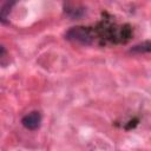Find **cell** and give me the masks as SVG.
<instances>
[{
	"label": "cell",
	"instance_id": "obj_2",
	"mask_svg": "<svg viewBox=\"0 0 151 151\" xmlns=\"http://www.w3.org/2000/svg\"><path fill=\"white\" fill-rule=\"evenodd\" d=\"M22 125L28 129V130H37L39 126H40V123H41V116L39 112L37 111H33L28 114H26L22 120H21Z\"/></svg>",
	"mask_w": 151,
	"mask_h": 151
},
{
	"label": "cell",
	"instance_id": "obj_1",
	"mask_svg": "<svg viewBox=\"0 0 151 151\" xmlns=\"http://www.w3.org/2000/svg\"><path fill=\"white\" fill-rule=\"evenodd\" d=\"M66 38L68 40L79 41L81 44H90L92 41V35L88 29L84 27H73L66 33Z\"/></svg>",
	"mask_w": 151,
	"mask_h": 151
},
{
	"label": "cell",
	"instance_id": "obj_3",
	"mask_svg": "<svg viewBox=\"0 0 151 151\" xmlns=\"http://www.w3.org/2000/svg\"><path fill=\"white\" fill-rule=\"evenodd\" d=\"M14 4H15V0H8V1L2 6V8L0 9V21H1V22H6V21H7L8 13H9V11H11V8L13 7Z\"/></svg>",
	"mask_w": 151,
	"mask_h": 151
},
{
	"label": "cell",
	"instance_id": "obj_5",
	"mask_svg": "<svg viewBox=\"0 0 151 151\" xmlns=\"http://www.w3.org/2000/svg\"><path fill=\"white\" fill-rule=\"evenodd\" d=\"M5 54H6V50H5V47H4V46H1V45H0V58H2Z\"/></svg>",
	"mask_w": 151,
	"mask_h": 151
},
{
	"label": "cell",
	"instance_id": "obj_4",
	"mask_svg": "<svg viewBox=\"0 0 151 151\" xmlns=\"http://www.w3.org/2000/svg\"><path fill=\"white\" fill-rule=\"evenodd\" d=\"M133 52H149L150 51V41H145L142 45H137L132 48Z\"/></svg>",
	"mask_w": 151,
	"mask_h": 151
}]
</instances>
